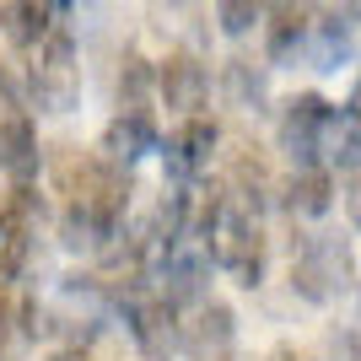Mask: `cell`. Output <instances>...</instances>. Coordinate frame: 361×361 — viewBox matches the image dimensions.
Masks as SVG:
<instances>
[{
  "instance_id": "16",
  "label": "cell",
  "mask_w": 361,
  "mask_h": 361,
  "mask_svg": "<svg viewBox=\"0 0 361 361\" xmlns=\"http://www.w3.org/2000/svg\"><path fill=\"white\" fill-rule=\"evenodd\" d=\"M264 71H270V65L248 60V54H232V60H226V97H232L238 108H259L264 97H270Z\"/></svg>"
},
{
  "instance_id": "19",
  "label": "cell",
  "mask_w": 361,
  "mask_h": 361,
  "mask_svg": "<svg viewBox=\"0 0 361 361\" xmlns=\"http://www.w3.org/2000/svg\"><path fill=\"white\" fill-rule=\"evenodd\" d=\"M216 22L232 38H248L259 27V0H216Z\"/></svg>"
},
{
  "instance_id": "11",
  "label": "cell",
  "mask_w": 361,
  "mask_h": 361,
  "mask_svg": "<svg viewBox=\"0 0 361 361\" xmlns=\"http://www.w3.org/2000/svg\"><path fill=\"white\" fill-rule=\"evenodd\" d=\"M38 162H44V151H38V130H32L27 114L0 119V167H6V178L32 183L38 178Z\"/></svg>"
},
{
  "instance_id": "20",
  "label": "cell",
  "mask_w": 361,
  "mask_h": 361,
  "mask_svg": "<svg viewBox=\"0 0 361 361\" xmlns=\"http://www.w3.org/2000/svg\"><path fill=\"white\" fill-rule=\"evenodd\" d=\"M270 361H307V356H302L297 345H275V350H270Z\"/></svg>"
},
{
  "instance_id": "21",
  "label": "cell",
  "mask_w": 361,
  "mask_h": 361,
  "mask_svg": "<svg viewBox=\"0 0 361 361\" xmlns=\"http://www.w3.org/2000/svg\"><path fill=\"white\" fill-rule=\"evenodd\" d=\"M49 361H87V350H81V345H71V350H54Z\"/></svg>"
},
{
  "instance_id": "22",
  "label": "cell",
  "mask_w": 361,
  "mask_h": 361,
  "mask_svg": "<svg viewBox=\"0 0 361 361\" xmlns=\"http://www.w3.org/2000/svg\"><path fill=\"white\" fill-rule=\"evenodd\" d=\"M6 221H11V216H6V205H0V232H6Z\"/></svg>"
},
{
  "instance_id": "8",
  "label": "cell",
  "mask_w": 361,
  "mask_h": 361,
  "mask_svg": "<svg viewBox=\"0 0 361 361\" xmlns=\"http://www.w3.org/2000/svg\"><path fill=\"white\" fill-rule=\"evenodd\" d=\"M238 340V313L216 297H200L189 302V324H178V350H189L195 361H211V356H226Z\"/></svg>"
},
{
  "instance_id": "2",
  "label": "cell",
  "mask_w": 361,
  "mask_h": 361,
  "mask_svg": "<svg viewBox=\"0 0 361 361\" xmlns=\"http://www.w3.org/2000/svg\"><path fill=\"white\" fill-rule=\"evenodd\" d=\"M205 254H211V270L238 275L243 291L264 286V232H259V216H248L226 195H221V205H216V216H211Z\"/></svg>"
},
{
  "instance_id": "5",
  "label": "cell",
  "mask_w": 361,
  "mask_h": 361,
  "mask_svg": "<svg viewBox=\"0 0 361 361\" xmlns=\"http://www.w3.org/2000/svg\"><path fill=\"white\" fill-rule=\"evenodd\" d=\"M114 313H124L130 340L140 345V356H146V361H173V356H178V307H173V302L135 291V297L114 302Z\"/></svg>"
},
{
  "instance_id": "1",
  "label": "cell",
  "mask_w": 361,
  "mask_h": 361,
  "mask_svg": "<svg viewBox=\"0 0 361 361\" xmlns=\"http://www.w3.org/2000/svg\"><path fill=\"white\" fill-rule=\"evenodd\" d=\"M291 291L313 307H329V302L350 297L356 291V248H350V232H313V238L297 243L291 254Z\"/></svg>"
},
{
  "instance_id": "7",
  "label": "cell",
  "mask_w": 361,
  "mask_h": 361,
  "mask_svg": "<svg viewBox=\"0 0 361 361\" xmlns=\"http://www.w3.org/2000/svg\"><path fill=\"white\" fill-rule=\"evenodd\" d=\"M216 140H221V130H216L205 114H189V119L167 135V146H157L167 157V178L183 183V189L195 178H205V173H211V157H216Z\"/></svg>"
},
{
  "instance_id": "24",
  "label": "cell",
  "mask_w": 361,
  "mask_h": 361,
  "mask_svg": "<svg viewBox=\"0 0 361 361\" xmlns=\"http://www.w3.org/2000/svg\"><path fill=\"white\" fill-rule=\"evenodd\" d=\"M211 361H232V356H211Z\"/></svg>"
},
{
  "instance_id": "14",
  "label": "cell",
  "mask_w": 361,
  "mask_h": 361,
  "mask_svg": "<svg viewBox=\"0 0 361 361\" xmlns=\"http://www.w3.org/2000/svg\"><path fill=\"white\" fill-rule=\"evenodd\" d=\"M307 6L286 0V6H270V22H264V54L270 60H297L302 44H307Z\"/></svg>"
},
{
  "instance_id": "15",
  "label": "cell",
  "mask_w": 361,
  "mask_h": 361,
  "mask_svg": "<svg viewBox=\"0 0 361 361\" xmlns=\"http://www.w3.org/2000/svg\"><path fill=\"white\" fill-rule=\"evenodd\" d=\"M114 232H119V226L97 221V216L81 211V205H65V216H60V243L71 248V254H97Z\"/></svg>"
},
{
  "instance_id": "9",
  "label": "cell",
  "mask_w": 361,
  "mask_h": 361,
  "mask_svg": "<svg viewBox=\"0 0 361 361\" xmlns=\"http://www.w3.org/2000/svg\"><path fill=\"white\" fill-rule=\"evenodd\" d=\"M302 54H307L318 71H340V65L356 54V16L313 11V16H307V44H302Z\"/></svg>"
},
{
  "instance_id": "3",
  "label": "cell",
  "mask_w": 361,
  "mask_h": 361,
  "mask_svg": "<svg viewBox=\"0 0 361 361\" xmlns=\"http://www.w3.org/2000/svg\"><path fill=\"white\" fill-rule=\"evenodd\" d=\"M38 60H32V103L49 114H71L81 103V65H75V38L65 27H49L38 38Z\"/></svg>"
},
{
  "instance_id": "10",
  "label": "cell",
  "mask_w": 361,
  "mask_h": 361,
  "mask_svg": "<svg viewBox=\"0 0 361 361\" xmlns=\"http://www.w3.org/2000/svg\"><path fill=\"white\" fill-rule=\"evenodd\" d=\"M157 146H162V135H157V119H151V114H119V119L103 130V151H97V157H108V162H119V167H135L140 157H151Z\"/></svg>"
},
{
  "instance_id": "4",
  "label": "cell",
  "mask_w": 361,
  "mask_h": 361,
  "mask_svg": "<svg viewBox=\"0 0 361 361\" xmlns=\"http://www.w3.org/2000/svg\"><path fill=\"white\" fill-rule=\"evenodd\" d=\"M334 130V103L318 97V92H297L281 103V151H286L297 167L324 162V140Z\"/></svg>"
},
{
  "instance_id": "23",
  "label": "cell",
  "mask_w": 361,
  "mask_h": 361,
  "mask_svg": "<svg viewBox=\"0 0 361 361\" xmlns=\"http://www.w3.org/2000/svg\"><path fill=\"white\" fill-rule=\"evenodd\" d=\"M259 6H286V0H259Z\"/></svg>"
},
{
  "instance_id": "17",
  "label": "cell",
  "mask_w": 361,
  "mask_h": 361,
  "mask_svg": "<svg viewBox=\"0 0 361 361\" xmlns=\"http://www.w3.org/2000/svg\"><path fill=\"white\" fill-rule=\"evenodd\" d=\"M151 92H157V71L140 54H124L119 71V114H151Z\"/></svg>"
},
{
  "instance_id": "12",
  "label": "cell",
  "mask_w": 361,
  "mask_h": 361,
  "mask_svg": "<svg viewBox=\"0 0 361 361\" xmlns=\"http://www.w3.org/2000/svg\"><path fill=\"white\" fill-rule=\"evenodd\" d=\"M281 205H286L291 216H329V205H334V173H329L324 162L297 167V173L286 178Z\"/></svg>"
},
{
  "instance_id": "18",
  "label": "cell",
  "mask_w": 361,
  "mask_h": 361,
  "mask_svg": "<svg viewBox=\"0 0 361 361\" xmlns=\"http://www.w3.org/2000/svg\"><path fill=\"white\" fill-rule=\"evenodd\" d=\"M0 103L27 114L32 108V65L22 60V49H6L0 54Z\"/></svg>"
},
{
  "instance_id": "6",
  "label": "cell",
  "mask_w": 361,
  "mask_h": 361,
  "mask_svg": "<svg viewBox=\"0 0 361 361\" xmlns=\"http://www.w3.org/2000/svg\"><path fill=\"white\" fill-rule=\"evenodd\" d=\"M157 97H162L173 114H205L211 103V71L200 65L195 49H167V60L157 65Z\"/></svg>"
},
{
  "instance_id": "13",
  "label": "cell",
  "mask_w": 361,
  "mask_h": 361,
  "mask_svg": "<svg viewBox=\"0 0 361 361\" xmlns=\"http://www.w3.org/2000/svg\"><path fill=\"white\" fill-rule=\"evenodd\" d=\"M60 0H6L0 6V32L11 38V49H32L60 16H54Z\"/></svg>"
}]
</instances>
